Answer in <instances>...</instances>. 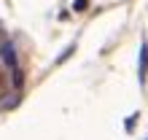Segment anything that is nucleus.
<instances>
[{"instance_id":"7ed1b4c3","label":"nucleus","mask_w":148,"mask_h":140,"mask_svg":"<svg viewBox=\"0 0 148 140\" xmlns=\"http://www.w3.org/2000/svg\"><path fill=\"white\" fill-rule=\"evenodd\" d=\"M86 5H89V0H75V3H73V8H75V11H84Z\"/></svg>"},{"instance_id":"f257e3e1","label":"nucleus","mask_w":148,"mask_h":140,"mask_svg":"<svg viewBox=\"0 0 148 140\" xmlns=\"http://www.w3.org/2000/svg\"><path fill=\"white\" fill-rule=\"evenodd\" d=\"M137 73H140V84H145V75H148V43L140 46V62H137Z\"/></svg>"},{"instance_id":"f03ea898","label":"nucleus","mask_w":148,"mask_h":140,"mask_svg":"<svg viewBox=\"0 0 148 140\" xmlns=\"http://www.w3.org/2000/svg\"><path fill=\"white\" fill-rule=\"evenodd\" d=\"M0 57H3V62H5L8 67L16 70V51H14L11 43H3V46H0Z\"/></svg>"}]
</instances>
